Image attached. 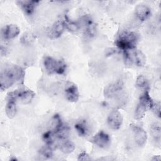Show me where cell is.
Instances as JSON below:
<instances>
[{
  "instance_id": "22",
  "label": "cell",
  "mask_w": 161,
  "mask_h": 161,
  "mask_svg": "<svg viewBox=\"0 0 161 161\" xmlns=\"http://www.w3.org/2000/svg\"><path fill=\"white\" fill-rule=\"evenodd\" d=\"M63 124L64 123L62 122V120L59 114H56L53 115L51 121V130L55 133L62 126Z\"/></svg>"
},
{
  "instance_id": "28",
  "label": "cell",
  "mask_w": 161,
  "mask_h": 161,
  "mask_svg": "<svg viewBox=\"0 0 161 161\" xmlns=\"http://www.w3.org/2000/svg\"><path fill=\"white\" fill-rule=\"evenodd\" d=\"M152 110L155 116L158 118H160V103L159 101L156 103H153Z\"/></svg>"
},
{
  "instance_id": "30",
  "label": "cell",
  "mask_w": 161,
  "mask_h": 161,
  "mask_svg": "<svg viewBox=\"0 0 161 161\" xmlns=\"http://www.w3.org/2000/svg\"><path fill=\"white\" fill-rule=\"evenodd\" d=\"M152 160H160V156H154L152 158Z\"/></svg>"
},
{
  "instance_id": "24",
  "label": "cell",
  "mask_w": 161,
  "mask_h": 161,
  "mask_svg": "<svg viewBox=\"0 0 161 161\" xmlns=\"http://www.w3.org/2000/svg\"><path fill=\"white\" fill-rule=\"evenodd\" d=\"M55 135L54 133L51 130H48L47 131H46L45 133H43V136H42V138L43 140L44 141L45 145L50 146L52 147H53L54 145V138H53V136Z\"/></svg>"
},
{
  "instance_id": "23",
  "label": "cell",
  "mask_w": 161,
  "mask_h": 161,
  "mask_svg": "<svg viewBox=\"0 0 161 161\" xmlns=\"http://www.w3.org/2000/svg\"><path fill=\"white\" fill-rule=\"evenodd\" d=\"M64 21L65 23V28L69 30L70 31L77 32L79 30L80 28L79 24L70 20L67 16H65V19H64Z\"/></svg>"
},
{
  "instance_id": "4",
  "label": "cell",
  "mask_w": 161,
  "mask_h": 161,
  "mask_svg": "<svg viewBox=\"0 0 161 161\" xmlns=\"http://www.w3.org/2000/svg\"><path fill=\"white\" fill-rule=\"evenodd\" d=\"M84 32L88 37H93L96 33V25L91 16L84 15L80 18V23Z\"/></svg>"
},
{
  "instance_id": "12",
  "label": "cell",
  "mask_w": 161,
  "mask_h": 161,
  "mask_svg": "<svg viewBox=\"0 0 161 161\" xmlns=\"http://www.w3.org/2000/svg\"><path fill=\"white\" fill-rule=\"evenodd\" d=\"M65 29V25L64 20H57L52 25V28L48 31V36L51 38H59L64 30Z\"/></svg>"
},
{
  "instance_id": "8",
  "label": "cell",
  "mask_w": 161,
  "mask_h": 161,
  "mask_svg": "<svg viewBox=\"0 0 161 161\" xmlns=\"http://www.w3.org/2000/svg\"><path fill=\"white\" fill-rule=\"evenodd\" d=\"M130 126L133 133L135 143L139 147H143L147 140V132L139 126L135 125H131Z\"/></svg>"
},
{
  "instance_id": "25",
  "label": "cell",
  "mask_w": 161,
  "mask_h": 161,
  "mask_svg": "<svg viewBox=\"0 0 161 161\" xmlns=\"http://www.w3.org/2000/svg\"><path fill=\"white\" fill-rule=\"evenodd\" d=\"M39 152L40 155L45 158H50L53 156V147L45 145L40 149Z\"/></svg>"
},
{
  "instance_id": "3",
  "label": "cell",
  "mask_w": 161,
  "mask_h": 161,
  "mask_svg": "<svg viewBox=\"0 0 161 161\" xmlns=\"http://www.w3.org/2000/svg\"><path fill=\"white\" fill-rule=\"evenodd\" d=\"M43 65L47 72L50 74H64L67 69V65L62 60H56L54 58L46 56L43 59Z\"/></svg>"
},
{
  "instance_id": "29",
  "label": "cell",
  "mask_w": 161,
  "mask_h": 161,
  "mask_svg": "<svg viewBox=\"0 0 161 161\" xmlns=\"http://www.w3.org/2000/svg\"><path fill=\"white\" fill-rule=\"evenodd\" d=\"M77 160H82V161H87V160H92V158H91V157L89 155L88 153H87L85 152H83L78 155Z\"/></svg>"
},
{
  "instance_id": "19",
  "label": "cell",
  "mask_w": 161,
  "mask_h": 161,
  "mask_svg": "<svg viewBox=\"0 0 161 161\" xmlns=\"http://www.w3.org/2000/svg\"><path fill=\"white\" fill-rule=\"evenodd\" d=\"M150 133L153 140L158 143H160L161 136L160 125L158 123H153L150 126Z\"/></svg>"
},
{
  "instance_id": "21",
  "label": "cell",
  "mask_w": 161,
  "mask_h": 161,
  "mask_svg": "<svg viewBox=\"0 0 161 161\" xmlns=\"http://www.w3.org/2000/svg\"><path fill=\"white\" fill-rule=\"evenodd\" d=\"M69 133V127L68 126V125H65L64 123L62 125V126L58 130H57L54 133L57 138H58L61 140H64L65 139H67Z\"/></svg>"
},
{
  "instance_id": "15",
  "label": "cell",
  "mask_w": 161,
  "mask_h": 161,
  "mask_svg": "<svg viewBox=\"0 0 161 161\" xmlns=\"http://www.w3.org/2000/svg\"><path fill=\"white\" fill-rule=\"evenodd\" d=\"M74 128L80 136H86L91 132V126L86 119H80L75 123Z\"/></svg>"
},
{
  "instance_id": "6",
  "label": "cell",
  "mask_w": 161,
  "mask_h": 161,
  "mask_svg": "<svg viewBox=\"0 0 161 161\" xmlns=\"http://www.w3.org/2000/svg\"><path fill=\"white\" fill-rule=\"evenodd\" d=\"M107 123L109 127L113 130H119L123 123V116L117 110H113L108 114Z\"/></svg>"
},
{
  "instance_id": "26",
  "label": "cell",
  "mask_w": 161,
  "mask_h": 161,
  "mask_svg": "<svg viewBox=\"0 0 161 161\" xmlns=\"http://www.w3.org/2000/svg\"><path fill=\"white\" fill-rule=\"evenodd\" d=\"M136 86L140 89H145L147 90L148 83L147 79L142 75H139L136 79Z\"/></svg>"
},
{
  "instance_id": "1",
  "label": "cell",
  "mask_w": 161,
  "mask_h": 161,
  "mask_svg": "<svg viewBox=\"0 0 161 161\" xmlns=\"http://www.w3.org/2000/svg\"><path fill=\"white\" fill-rule=\"evenodd\" d=\"M24 77V72L18 66H9L2 70L0 75L1 89L9 88L16 82L20 81Z\"/></svg>"
},
{
  "instance_id": "20",
  "label": "cell",
  "mask_w": 161,
  "mask_h": 161,
  "mask_svg": "<svg viewBox=\"0 0 161 161\" xmlns=\"http://www.w3.org/2000/svg\"><path fill=\"white\" fill-rule=\"evenodd\" d=\"M62 141L60 148L64 153H70L75 150V145L71 140L65 139Z\"/></svg>"
},
{
  "instance_id": "27",
  "label": "cell",
  "mask_w": 161,
  "mask_h": 161,
  "mask_svg": "<svg viewBox=\"0 0 161 161\" xmlns=\"http://www.w3.org/2000/svg\"><path fill=\"white\" fill-rule=\"evenodd\" d=\"M33 41V37L31 34H29V33L24 34L21 38V43L26 45H28L31 44Z\"/></svg>"
},
{
  "instance_id": "18",
  "label": "cell",
  "mask_w": 161,
  "mask_h": 161,
  "mask_svg": "<svg viewBox=\"0 0 161 161\" xmlns=\"http://www.w3.org/2000/svg\"><path fill=\"white\" fill-rule=\"evenodd\" d=\"M148 110V109L146 105L142 101H139L135 111V119L136 120H141L145 116Z\"/></svg>"
},
{
  "instance_id": "14",
  "label": "cell",
  "mask_w": 161,
  "mask_h": 161,
  "mask_svg": "<svg viewBox=\"0 0 161 161\" xmlns=\"http://www.w3.org/2000/svg\"><path fill=\"white\" fill-rule=\"evenodd\" d=\"M135 15L141 21L147 20L152 14L150 8L146 4H138L135 8Z\"/></svg>"
},
{
  "instance_id": "9",
  "label": "cell",
  "mask_w": 161,
  "mask_h": 161,
  "mask_svg": "<svg viewBox=\"0 0 161 161\" xmlns=\"http://www.w3.org/2000/svg\"><path fill=\"white\" fill-rule=\"evenodd\" d=\"M123 84L120 80L110 83L104 89V95L109 98L115 97L123 90Z\"/></svg>"
},
{
  "instance_id": "2",
  "label": "cell",
  "mask_w": 161,
  "mask_h": 161,
  "mask_svg": "<svg viewBox=\"0 0 161 161\" xmlns=\"http://www.w3.org/2000/svg\"><path fill=\"white\" fill-rule=\"evenodd\" d=\"M138 38L139 36L136 32L124 31L117 37L115 45L123 51L132 50L136 48Z\"/></svg>"
},
{
  "instance_id": "16",
  "label": "cell",
  "mask_w": 161,
  "mask_h": 161,
  "mask_svg": "<svg viewBox=\"0 0 161 161\" xmlns=\"http://www.w3.org/2000/svg\"><path fill=\"white\" fill-rule=\"evenodd\" d=\"M16 91L18 99L25 104L30 103L35 96V92L30 89H21Z\"/></svg>"
},
{
  "instance_id": "10",
  "label": "cell",
  "mask_w": 161,
  "mask_h": 161,
  "mask_svg": "<svg viewBox=\"0 0 161 161\" xmlns=\"http://www.w3.org/2000/svg\"><path fill=\"white\" fill-rule=\"evenodd\" d=\"M65 94L66 99L69 101L77 102L79 98V92L77 86L72 82H69L65 86Z\"/></svg>"
},
{
  "instance_id": "7",
  "label": "cell",
  "mask_w": 161,
  "mask_h": 161,
  "mask_svg": "<svg viewBox=\"0 0 161 161\" xmlns=\"http://www.w3.org/2000/svg\"><path fill=\"white\" fill-rule=\"evenodd\" d=\"M91 142L101 148H105L109 146L111 139L109 135L103 130H100L96 133L91 138Z\"/></svg>"
},
{
  "instance_id": "11",
  "label": "cell",
  "mask_w": 161,
  "mask_h": 161,
  "mask_svg": "<svg viewBox=\"0 0 161 161\" xmlns=\"http://www.w3.org/2000/svg\"><path fill=\"white\" fill-rule=\"evenodd\" d=\"M20 33L19 28L13 24H9L3 27L2 29L3 38L6 40H11L16 37Z\"/></svg>"
},
{
  "instance_id": "13",
  "label": "cell",
  "mask_w": 161,
  "mask_h": 161,
  "mask_svg": "<svg viewBox=\"0 0 161 161\" xmlns=\"http://www.w3.org/2000/svg\"><path fill=\"white\" fill-rule=\"evenodd\" d=\"M38 1H18V4L23 11L28 16H31L34 13L36 7L39 4Z\"/></svg>"
},
{
  "instance_id": "5",
  "label": "cell",
  "mask_w": 161,
  "mask_h": 161,
  "mask_svg": "<svg viewBox=\"0 0 161 161\" xmlns=\"http://www.w3.org/2000/svg\"><path fill=\"white\" fill-rule=\"evenodd\" d=\"M16 91L9 92L7 97L6 104V114L9 118H13L16 114V101H17Z\"/></svg>"
},
{
  "instance_id": "17",
  "label": "cell",
  "mask_w": 161,
  "mask_h": 161,
  "mask_svg": "<svg viewBox=\"0 0 161 161\" xmlns=\"http://www.w3.org/2000/svg\"><path fill=\"white\" fill-rule=\"evenodd\" d=\"M132 59L133 63L138 67H143L146 63V57L140 50L134 49L131 50Z\"/></svg>"
}]
</instances>
